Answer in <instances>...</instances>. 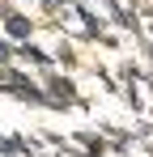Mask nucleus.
I'll return each instance as SVG.
<instances>
[{
	"label": "nucleus",
	"mask_w": 153,
	"mask_h": 157,
	"mask_svg": "<svg viewBox=\"0 0 153 157\" xmlns=\"http://www.w3.org/2000/svg\"><path fill=\"white\" fill-rule=\"evenodd\" d=\"M26 30H30V26H26V17H9V34H17V38H22Z\"/></svg>",
	"instance_id": "1"
}]
</instances>
